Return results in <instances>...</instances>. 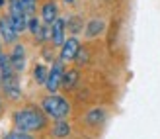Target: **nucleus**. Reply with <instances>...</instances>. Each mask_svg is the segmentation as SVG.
<instances>
[{"instance_id": "nucleus-1", "label": "nucleus", "mask_w": 160, "mask_h": 139, "mask_svg": "<svg viewBox=\"0 0 160 139\" xmlns=\"http://www.w3.org/2000/svg\"><path fill=\"white\" fill-rule=\"evenodd\" d=\"M45 114H41V110L37 108H23L14 114V124L20 131H37L45 126Z\"/></svg>"}, {"instance_id": "nucleus-2", "label": "nucleus", "mask_w": 160, "mask_h": 139, "mask_svg": "<svg viewBox=\"0 0 160 139\" xmlns=\"http://www.w3.org/2000/svg\"><path fill=\"white\" fill-rule=\"evenodd\" d=\"M41 108H43V112L47 116L53 118V120H62V118H67L68 112H70L68 102L59 94H49L47 98H43Z\"/></svg>"}, {"instance_id": "nucleus-3", "label": "nucleus", "mask_w": 160, "mask_h": 139, "mask_svg": "<svg viewBox=\"0 0 160 139\" xmlns=\"http://www.w3.org/2000/svg\"><path fill=\"white\" fill-rule=\"evenodd\" d=\"M8 6H10V12H8V18H10V22L14 24V28L18 31H23L28 29V12L26 8H23L22 0H10L8 2Z\"/></svg>"}, {"instance_id": "nucleus-4", "label": "nucleus", "mask_w": 160, "mask_h": 139, "mask_svg": "<svg viewBox=\"0 0 160 139\" xmlns=\"http://www.w3.org/2000/svg\"><path fill=\"white\" fill-rule=\"evenodd\" d=\"M62 75H65V69H62V61H57L53 63V67L49 69V77H47V90H49L51 94H57L59 86L62 84Z\"/></svg>"}, {"instance_id": "nucleus-5", "label": "nucleus", "mask_w": 160, "mask_h": 139, "mask_svg": "<svg viewBox=\"0 0 160 139\" xmlns=\"http://www.w3.org/2000/svg\"><path fill=\"white\" fill-rule=\"evenodd\" d=\"M80 51V41L76 37H68L61 47V61H74Z\"/></svg>"}, {"instance_id": "nucleus-6", "label": "nucleus", "mask_w": 160, "mask_h": 139, "mask_svg": "<svg viewBox=\"0 0 160 139\" xmlns=\"http://www.w3.org/2000/svg\"><path fill=\"white\" fill-rule=\"evenodd\" d=\"M18 34H20V31L14 28V24L10 22L8 16L0 20V37H2L6 43H16V41H18Z\"/></svg>"}, {"instance_id": "nucleus-7", "label": "nucleus", "mask_w": 160, "mask_h": 139, "mask_svg": "<svg viewBox=\"0 0 160 139\" xmlns=\"http://www.w3.org/2000/svg\"><path fill=\"white\" fill-rule=\"evenodd\" d=\"M10 63L16 72H22L23 69H26V49H23V45L16 43L12 53H10Z\"/></svg>"}, {"instance_id": "nucleus-8", "label": "nucleus", "mask_w": 160, "mask_h": 139, "mask_svg": "<svg viewBox=\"0 0 160 139\" xmlns=\"http://www.w3.org/2000/svg\"><path fill=\"white\" fill-rule=\"evenodd\" d=\"M2 80V86H4V92L8 98L12 100H18L22 96V88H20V83H18V77L12 75V77H6V78H0Z\"/></svg>"}, {"instance_id": "nucleus-9", "label": "nucleus", "mask_w": 160, "mask_h": 139, "mask_svg": "<svg viewBox=\"0 0 160 139\" xmlns=\"http://www.w3.org/2000/svg\"><path fill=\"white\" fill-rule=\"evenodd\" d=\"M65 28H67V24H65V20H61V18H57L51 24V41H53V45L62 47V43L67 41V39H65Z\"/></svg>"}, {"instance_id": "nucleus-10", "label": "nucleus", "mask_w": 160, "mask_h": 139, "mask_svg": "<svg viewBox=\"0 0 160 139\" xmlns=\"http://www.w3.org/2000/svg\"><path fill=\"white\" fill-rule=\"evenodd\" d=\"M59 18V10H57V4H53V2H47L43 4L41 8V20L45 24H53L55 20Z\"/></svg>"}, {"instance_id": "nucleus-11", "label": "nucleus", "mask_w": 160, "mask_h": 139, "mask_svg": "<svg viewBox=\"0 0 160 139\" xmlns=\"http://www.w3.org/2000/svg\"><path fill=\"white\" fill-rule=\"evenodd\" d=\"M103 28H106V24L102 20H90L84 28V34H86V37H96L103 31Z\"/></svg>"}, {"instance_id": "nucleus-12", "label": "nucleus", "mask_w": 160, "mask_h": 139, "mask_svg": "<svg viewBox=\"0 0 160 139\" xmlns=\"http://www.w3.org/2000/svg\"><path fill=\"white\" fill-rule=\"evenodd\" d=\"M103 118H106V112H103L102 108H94V110H90V112L86 114V121H88V124H92V126L100 124Z\"/></svg>"}, {"instance_id": "nucleus-13", "label": "nucleus", "mask_w": 160, "mask_h": 139, "mask_svg": "<svg viewBox=\"0 0 160 139\" xmlns=\"http://www.w3.org/2000/svg\"><path fill=\"white\" fill-rule=\"evenodd\" d=\"M68 133H70V126L65 120H57V124H55V127H53V135L55 137H67Z\"/></svg>"}, {"instance_id": "nucleus-14", "label": "nucleus", "mask_w": 160, "mask_h": 139, "mask_svg": "<svg viewBox=\"0 0 160 139\" xmlns=\"http://www.w3.org/2000/svg\"><path fill=\"white\" fill-rule=\"evenodd\" d=\"M78 80V71H65V75H62V86L65 88H72Z\"/></svg>"}, {"instance_id": "nucleus-15", "label": "nucleus", "mask_w": 160, "mask_h": 139, "mask_svg": "<svg viewBox=\"0 0 160 139\" xmlns=\"http://www.w3.org/2000/svg\"><path fill=\"white\" fill-rule=\"evenodd\" d=\"M47 77H49V71H47L45 65H37V67L33 69V78L37 80L39 84H45L47 83Z\"/></svg>"}, {"instance_id": "nucleus-16", "label": "nucleus", "mask_w": 160, "mask_h": 139, "mask_svg": "<svg viewBox=\"0 0 160 139\" xmlns=\"http://www.w3.org/2000/svg\"><path fill=\"white\" fill-rule=\"evenodd\" d=\"M28 29L37 37L39 31H41V24H39V20H37V18H29V20H28Z\"/></svg>"}, {"instance_id": "nucleus-17", "label": "nucleus", "mask_w": 160, "mask_h": 139, "mask_svg": "<svg viewBox=\"0 0 160 139\" xmlns=\"http://www.w3.org/2000/svg\"><path fill=\"white\" fill-rule=\"evenodd\" d=\"M4 139H33L28 131H20V129H16V131H12V133H8Z\"/></svg>"}, {"instance_id": "nucleus-18", "label": "nucleus", "mask_w": 160, "mask_h": 139, "mask_svg": "<svg viewBox=\"0 0 160 139\" xmlns=\"http://www.w3.org/2000/svg\"><path fill=\"white\" fill-rule=\"evenodd\" d=\"M68 28H70L72 34H78V31L82 29V20H80V18H70L68 20Z\"/></svg>"}, {"instance_id": "nucleus-19", "label": "nucleus", "mask_w": 160, "mask_h": 139, "mask_svg": "<svg viewBox=\"0 0 160 139\" xmlns=\"http://www.w3.org/2000/svg\"><path fill=\"white\" fill-rule=\"evenodd\" d=\"M22 4H23V8H26V12L31 16L35 12V4H37V0H22Z\"/></svg>"}, {"instance_id": "nucleus-20", "label": "nucleus", "mask_w": 160, "mask_h": 139, "mask_svg": "<svg viewBox=\"0 0 160 139\" xmlns=\"http://www.w3.org/2000/svg\"><path fill=\"white\" fill-rule=\"evenodd\" d=\"M74 61H78L80 65H82V63H86L88 61V53L84 51V49H80V51H78V55H76V59Z\"/></svg>"}, {"instance_id": "nucleus-21", "label": "nucleus", "mask_w": 160, "mask_h": 139, "mask_svg": "<svg viewBox=\"0 0 160 139\" xmlns=\"http://www.w3.org/2000/svg\"><path fill=\"white\" fill-rule=\"evenodd\" d=\"M2 57H4V53H2V47H0V59H2Z\"/></svg>"}, {"instance_id": "nucleus-22", "label": "nucleus", "mask_w": 160, "mask_h": 139, "mask_svg": "<svg viewBox=\"0 0 160 139\" xmlns=\"http://www.w3.org/2000/svg\"><path fill=\"white\" fill-rule=\"evenodd\" d=\"M65 2H67V4H72V2H74V0H65Z\"/></svg>"}, {"instance_id": "nucleus-23", "label": "nucleus", "mask_w": 160, "mask_h": 139, "mask_svg": "<svg viewBox=\"0 0 160 139\" xmlns=\"http://www.w3.org/2000/svg\"><path fill=\"white\" fill-rule=\"evenodd\" d=\"M2 4H4V0H0V6H2Z\"/></svg>"}]
</instances>
